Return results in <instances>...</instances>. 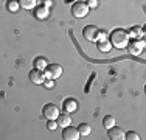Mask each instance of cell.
<instances>
[{
  "label": "cell",
  "mask_w": 146,
  "mask_h": 140,
  "mask_svg": "<svg viewBox=\"0 0 146 140\" xmlns=\"http://www.w3.org/2000/svg\"><path fill=\"white\" fill-rule=\"evenodd\" d=\"M20 5V8L25 9H34L37 6V0H17Z\"/></svg>",
  "instance_id": "15"
},
{
  "label": "cell",
  "mask_w": 146,
  "mask_h": 140,
  "mask_svg": "<svg viewBox=\"0 0 146 140\" xmlns=\"http://www.w3.org/2000/svg\"><path fill=\"white\" fill-rule=\"evenodd\" d=\"M107 134H109V139L110 140H124V131L121 128L113 125L112 128L107 129Z\"/></svg>",
  "instance_id": "9"
},
{
  "label": "cell",
  "mask_w": 146,
  "mask_h": 140,
  "mask_svg": "<svg viewBox=\"0 0 146 140\" xmlns=\"http://www.w3.org/2000/svg\"><path fill=\"white\" fill-rule=\"evenodd\" d=\"M30 81L33 84H42L45 81V75H44V70H39V69H33L30 72Z\"/></svg>",
  "instance_id": "8"
},
{
  "label": "cell",
  "mask_w": 146,
  "mask_h": 140,
  "mask_svg": "<svg viewBox=\"0 0 146 140\" xmlns=\"http://www.w3.org/2000/svg\"><path fill=\"white\" fill-rule=\"evenodd\" d=\"M48 16H50V9H48V6L45 5H39L34 8V17L39 20H45L48 19Z\"/></svg>",
  "instance_id": "10"
},
{
  "label": "cell",
  "mask_w": 146,
  "mask_h": 140,
  "mask_svg": "<svg viewBox=\"0 0 146 140\" xmlns=\"http://www.w3.org/2000/svg\"><path fill=\"white\" fill-rule=\"evenodd\" d=\"M81 135H79V131L78 128H75V126H65L64 129H62V139L65 140H78Z\"/></svg>",
  "instance_id": "6"
},
{
  "label": "cell",
  "mask_w": 146,
  "mask_h": 140,
  "mask_svg": "<svg viewBox=\"0 0 146 140\" xmlns=\"http://www.w3.org/2000/svg\"><path fill=\"white\" fill-rule=\"evenodd\" d=\"M47 65H48V61H47V58H44V56H37V58L34 59V69L45 70Z\"/></svg>",
  "instance_id": "14"
},
{
  "label": "cell",
  "mask_w": 146,
  "mask_h": 140,
  "mask_svg": "<svg viewBox=\"0 0 146 140\" xmlns=\"http://www.w3.org/2000/svg\"><path fill=\"white\" fill-rule=\"evenodd\" d=\"M98 33H100V30L96 27H93V25H87V27L82 28V36L90 42L98 41Z\"/></svg>",
  "instance_id": "5"
},
{
  "label": "cell",
  "mask_w": 146,
  "mask_h": 140,
  "mask_svg": "<svg viewBox=\"0 0 146 140\" xmlns=\"http://www.w3.org/2000/svg\"><path fill=\"white\" fill-rule=\"evenodd\" d=\"M96 45H98V50L104 51V53L112 50V44H110L109 37H107V39H98V41H96Z\"/></svg>",
  "instance_id": "13"
},
{
  "label": "cell",
  "mask_w": 146,
  "mask_h": 140,
  "mask_svg": "<svg viewBox=\"0 0 146 140\" xmlns=\"http://www.w3.org/2000/svg\"><path fill=\"white\" fill-rule=\"evenodd\" d=\"M86 3H87V6H89V8H98V5H100V2H98V0H87Z\"/></svg>",
  "instance_id": "22"
},
{
  "label": "cell",
  "mask_w": 146,
  "mask_h": 140,
  "mask_svg": "<svg viewBox=\"0 0 146 140\" xmlns=\"http://www.w3.org/2000/svg\"><path fill=\"white\" fill-rule=\"evenodd\" d=\"M20 8L19 2L17 0H6V9H8L9 13H17Z\"/></svg>",
  "instance_id": "16"
},
{
  "label": "cell",
  "mask_w": 146,
  "mask_h": 140,
  "mask_svg": "<svg viewBox=\"0 0 146 140\" xmlns=\"http://www.w3.org/2000/svg\"><path fill=\"white\" fill-rule=\"evenodd\" d=\"M78 131H79V135L87 137L90 132H92V128H90V125H87V123H81L78 126Z\"/></svg>",
  "instance_id": "17"
},
{
  "label": "cell",
  "mask_w": 146,
  "mask_h": 140,
  "mask_svg": "<svg viewBox=\"0 0 146 140\" xmlns=\"http://www.w3.org/2000/svg\"><path fill=\"white\" fill-rule=\"evenodd\" d=\"M113 125H115V118H113L112 115H106V117L103 118V126H104L106 129L112 128Z\"/></svg>",
  "instance_id": "18"
},
{
  "label": "cell",
  "mask_w": 146,
  "mask_h": 140,
  "mask_svg": "<svg viewBox=\"0 0 146 140\" xmlns=\"http://www.w3.org/2000/svg\"><path fill=\"white\" fill-rule=\"evenodd\" d=\"M44 5H45V6H48V5L51 6V5H53V2H51V0H45V2H44Z\"/></svg>",
  "instance_id": "23"
},
{
  "label": "cell",
  "mask_w": 146,
  "mask_h": 140,
  "mask_svg": "<svg viewBox=\"0 0 146 140\" xmlns=\"http://www.w3.org/2000/svg\"><path fill=\"white\" fill-rule=\"evenodd\" d=\"M143 41L141 39H129V42H127V48H129V51L134 56H137V55H140L141 53V50H143Z\"/></svg>",
  "instance_id": "7"
},
{
  "label": "cell",
  "mask_w": 146,
  "mask_h": 140,
  "mask_svg": "<svg viewBox=\"0 0 146 140\" xmlns=\"http://www.w3.org/2000/svg\"><path fill=\"white\" fill-rule=\"evenodd\" d=\"M56 123H58V126H61V128H65V126H68V125L72 123L70 114H59L58 118H56Z\"/></svg>",
  "instance_id": "12"
},
{
  "label": "cell",
  "mask_w": 146,
  "mask_h": 140,
  "mask_svg": "<svg viewBox=\"0 0 146 140\" xmlns=\"http://www.w3.org/2000/svg\"><path fill=\"white\" fill-rule=\"evenodd\" d=\"M44 75H45V78L56 79L62 75V67L59 64H48L47 69L44 70Z\"/></svg>",
  "instance_id": "4"
},
{
  "label": "cell",
  "mask_w": 146,
  "mask_h": 140,
  "mask_svg": "<svg viewBox=\"0 0 146 140\" xmlns=\"http://www.w3.org/2000/svg\"><path fill=\"white\" fill-rule=\"evenodd\" d=\"M47 128H48V129H51V131H54V129L58 128V123H56V120H48V123H47Z\"/></svg>",
  "instance_id": "21"
},
{
  "label": "cell",
  "mask_w": 146,
  "mask_h": 140,
  "mask_svg": "<svg viewBox=\"0 0 146 140\" xmlns=\"http://www.w3.org/2000/svg\"><path fill=\"white\" fill-rule=\"evenodd\" d=\"M89 6H87V3L86 2H76V3H73V6H72V14L75 17H78V19H81V17H86L89 14Z\"/></svg>",
  "instance_id": "2"
},
{
  "label": "cell",
  "mask_w": 146,
  "mask_h": 140,
  "mask_svg": "<svg viewBox=\"0 0 146 140\" xmlns=\"http://www.w3.org/2000/svg\"><path fill=\"white\" fill-rule=\"evenodd\" d=\"M42 84L47 87V89H53V87H54V81H53V79H50V78H45V81Z\"/></svg>",
  "instance_id": "20"
},
{
  "label": "cell",
  "mask_w": 146,
  "mask_h": 140,
  "mask_svg": "<svg viewBox=\"0 0 146 140\" xmlns=\"http://www.w3.org/2000/svg\"><path fill=\"white\" fill-rule=\"evenodd\" d=\"M64 111L67 114H72V112H76L78 111V101L75 98H67L64 101Z\"/></svg>",
  "instance_id": "11"
},
{
  "label": "cell",
  "mask_w": 146,
  "mask_h": 140,
  "mask_svg": "<svg viewBox=\"0 0 146 140\" xmlns=\"http://www.w3.org/2000/svg\"><path fill=\"white\" fill-rule=\"evenodd\" d=\"M42 112H44V117L47 118V120H56L58 115L61 114V112H59V107L56 106V104H53V103H47V104H45Z\"/></svg>",
  "instance_id": "3"
},
{
  "label": "cell",
  "mask_w": 146,
  "mask_h": 140,
  "mask_svg": "<svg viewBox=\"0 0 146 140\" xmlns=\"http://www.w3.org/2000/svg\"><path fill=\"white\" fill-rule=\"evenodd\" d=\"M129 39L131 37H129V34H127V31L123 30V28H115V30H112L109 34V41L115 48H126Z\"/></svg>",
  "instance_id": "1"
},
{
  "label": "cell",
  "mask_w": 146,
  "mask_h": 140,
  "mask_svg": "<svg viewBox=\"0 0 146 140\" xmlns=\"http://www.w3.org/2000/svg\"><path fill=\"white\" fill-rule=\"evenodd\" d=\"M124 139H127V140H138V139H140V135H138L135 131H129V132L124 134Z\"/></svg>",
  "instance_id": "19"
}]
</instances>
